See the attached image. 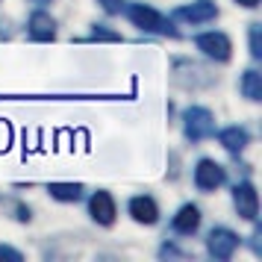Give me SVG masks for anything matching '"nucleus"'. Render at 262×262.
I'll use <instances>...</instances> for the list:
<instances>
[{
	"instance_id": "1",
	"label": "nucleus",
	"mask_w": 262,
	"mask_h": 262,
	"mask_svg": "<svg viewBox=\"0 0 262 262\" xmlns=\"http://www.w3.org/2000/svg\"><path fill=\"white\" fill-rule=\"evenodd\" d=\"M124 12L130 15V21L139 30L144 33H154V36H168V38H177V27L171 24V18H165L162 12H156L154 6H147V3H130V6H124Z\"/></svg>"
},
{
	"instance_id": "2",
	"label": "nucleus",
	"mask_w": 262,
	"mask_h": 262,
	"mask_svg": "<svg viewBox=\"0 0 262 262\" xmlns=\"http://www.w3.org/2000/svg\"><path fill=\"white\" fill-rule=\"evenodd\" d=\"M183 127L189 142H203L215 133V115L206 106H189L183 112Z\"/></svg>"
},
{
	"instance_id": "3",
	"label": "nucleus",
	"mask_w": 262,
	"mask_h": 262,
	"mask_svg": "<svg viewBox=\"0 0 262 262\" xmlns=\"http://www.w3.org/2000/svg\"><path fill=\"white\" fill-rule=\"evenodd\" d=\"M174 83L183 85V89L198 92V89H206V85L215 83V74H209L203 65H198V62L177 59L174 62Z\"/></svg>"
},
{
	"instance_id": "4",
	"label": "nucleus",
	"mask_w": 262,
	"mask_h": 262,
	"mask_svg": "<svg viewBox=\"0 0 262 262\" xmlns=\"http://www.w3.org/2000/svg\"><path fill=\"white\" fill-rule=\"evenodd\" d=\"M194 48L201 50L206 59H215V62H230L233 56V41L230 36L224 33H201V36H194Z\"/></svg>"
},
{
	"instance_id": "5",
	"label": "nucleus",
	"mask_w": 262,
	"mask_h": 262,
	"mask_svg": "<svg viewBox=\"0 0 262 262\" xmlns=\"http://www.w3.org/2000/svg\"><path fill=\"white\" fill-rule=\"evenodd\" d=\"M236 248H238V236L230 227H212V230H209V236H206V250H209L212 259H218V262L233 259Z\"/></svg>"
},
{
	"instance_id": "6",
	"label": "nucleus",
	"mask_w": 262,
	"mask_h": 262,
	"mask_svg": "<svg viewBox=\"0 0 262 262\" xmlns=\"http://www.w3.org/2000/svg\"><path fill=\"white\" fill-rule=\"evenodd\" d=\"M233 206H236L238 218H245V221H256L259 218V194H256V186L250 180L236 183V189H233Z\"/></svg>"
},
{
	"instance_id": "7",
	"label": "nucleus",
	"mask_w": 262,
	"mask_h": 262,
	"mask_svg": "<svg viewBox=\"0 0 262 262\" xmlns=\"http://www.w3.org/2000/svg\"><path fill=\"white\" fill-rule=\"evenodd\" d=\"M224 180H227V171H224V165H218L215 159H201V162L194 165V186L201 191L221 189Z\"/></svg>"
},
{
	"instance_id": "8",
	"label": "nucleus",
	"mask_w": 262,
	"mask_h": 262,
	"mask_svg": "<svg viewBox=\"0 0 262 262\" xmlns=\"http://www.w3.org/2000/svg\"><path fill=\"white\" fill-rule=\"evenodd\" d=\"M174 18L177 21H186V24H206V21H215L218 18V6H215L212 0H194V3L177 6L174 9Z\"/></svg>"
},
{
	"instance_id": "9",
	"label": "nucleus",
	"mask_w": 262,
	"mask_h": 262,
	"mask_svg": "<svg viewBox=\"0 0 262 262\" xmlns=\"http://www.w3.org/2000/svg\"><path fill=\"white\" fill-rule=\"evenodd\" d=\"M89 215L95 218L100 227H112L115 224V215H118V209H115V201H112V194L109 191H95L92 198H89Z\"/></svg>"
},
{
	"instance_id": "10",
	"label": "nucleus",
	"mask_w": 262,
	"mask_h": 262,
	"mask_svg": "<svg viewBox=\"0 0 262 262\" xmlns=\"http://www.w3.org/2000/svg\"><path fill=\"white\" fill-rule=\"evenodd\" d=\"M130 215L136 224H144V227H154L156 221H159V206H156V201L150 198V194H136V198H130Z\"/></svg>"
},
{
	"instance_id": "11",
	"label": "nucleus",
	"mask_w": 262,
	"mask_h": 262,
	"mask_svg": "<svg viewBox=\"0 0 262 262\" xmlns=\"http://www.w3.org/2000/svg\"><path fill=\"white\" fill-rule=\"evenodd\" d=\"M201 227V209L194 203H183L177 209V215L171 218V230L180 233V236H194Z\"/></svg>"
},
{
	"instance_id": "12",
	"label": "nucleus",
	"mask_w": 262,
	"mask_h": 262,
	"mask_svg": "<svg viewBox=\"0 0 262 262\" xmlns=\"http://www.w3.org/2000/svg\"><path fill=\"white\" fill-rule=\"evenodd\" d=\"M27 36L33 38V41H53L56 38V21L50 18L48 12H33L30 15V21H27Z\"/></svg>"
},
{
	"instance_id": "13",
	"label": "nucleus",
	"mask_w": 262,
	"mask_h": 262,
	"mask_svg": "<svg viewBox=\"0 0 262 262\" xmlns=\"http://www.w3.org/2000/svg\"><path fill=\"white\" fill-rule=\"evenodd\" d=\"M248 142H250V136H248L245 127H224V130L218 133V144L224 147L227 154H233V156L242 154V150L248 147Z\"/></svg>"
},
{
	"instance_id": "14",
	"label": "nucleus",
	"mask_w": 262,
	"mask_h": 262,
	"mask_svg": "<svg viewBox=\"0 0 262 262\" xmlns=\"http://www.w3.org/2000/svg\"><path fill=\"white\" fill-rule=\"evenodd\" d=\"M48 191L50 198L59 203H77L83 198V186L80 183H48Z\"/></svg>"
},
{
	"instance_id": "15",
	"label": "nucleus",
	"mask_w": 262,
	"mask_h": 262,
	"mask_svg": "<svg viewBox=\"0 0 262 262\" xmlns=\"http://www.w3.org/2000/svg\"><path fill=\"white\" fill-rule=\"evenodd\" d=\"M242 95L253 100V103H259L262 100V74L256 68H248V71L242 74Z\"/></svg>"
},
{
	"instance_id": "16",
	"label": "nucleus",
	"mask_w": 262,
	"mask_h": 262,
	"mask_svg": "<svg viewBox=\"0 0 262 262\" xmlns=\"http://www.w3.org/2000/svg\"><path fill=\"white\" fill-rule=\"evenodd\" d=\"M248 41H250V56L253 59H262V24H250Z\"/></svg>"
},
{
	"instance_id": "17",
	"label": "nucleus",
	"mask_w": 262,
	"mask_h": 262,
	"mask_svg": "<svg viewBox=\"0 0 262 262\" xmlns=\"http://www.w3.org/2000/svg\"><path fill=\"white\" fill-rule=\"evenodd\" d=\"M92 41H121V33L106 30L103 24H97L95 30H92Z\"/></svg>"
},
{
	"instance_id": "18",
	"label": "nucleus",
	"mask_w": 262,
	"mask_h": 262,
	"mask_svg": "<svg viewBox=\"0 0 262 262\" xmlns=\"http://www.w3.org/2000/svg\"><path fill=\"white\" fill-rule=\"evenodd\" d=\"M24 262V253L21 250H15V248H9V245H0V262Z\"/></svg>"
},
{
	"instance_id": "19",
	"label": "nucleus",
	"mask_w": 262,
	"mask_h": 262,
	"mask_svg": "<svg viewBox=\"0 0 262 262\" xmlns=\"http://www.w3.org/2000/svg\"><path fill=\"white\" fill-rule=\"evenodd\" d=\"M100 6H103L106 15H121L124 12V0H100Z\"/></svg>"
},
{
	"instance_id": "20",
	"label": "nucleus",
	"mask_w": 262,
	"mask_h": 262,
	"mask_svg": "<svg viewBox=\"0 0 262 262\" xmlns=\"http://www.w3.org/2000/svg\"><path fill=\"white\" fill-rule=\"evenodd\" d=\"M250 238H253V242H250V245H253V253L259 256V253H262V242H259V238H262V227H256V230H253V236H250Z\"/></svg>"
},
{
	"instance_id": "21",
	"label": "nucleus",
	"mask_w": 262,
	"mask_h": 262,
	"mask_svg": "<svg viewBox=\"0 0 262 262\" xmlns=\"http://www.w3.org/2000/svg\"><path fill=\"white\" fill-rule=\"evenodd\" d=\"M15 218H18V221H30V218H33V215H30V206H21V203H18V206H15Z\"/></svg>"
},
{
	"instance_id": "22",
	"label": "nucleus",
	"mask_w": 262,
	"mask_h": 262,
	"mask_svg": "<svg viewBox=\"0 0 262 262\" xmlns=\"http://www.w3.org/2000/svg\"><path fill=\"white\" fill-rule=\"evenodd\" d=\"M238 6H245V9H256L259 6V0H236Z\"/></svg>"
},
{
	"instance_id": "23",
	"label": "nucleus",
	"mask_w": 262,
	"mask_h": 262,
	"mask_svg": "<svg viewBox=\"0 0 262 262\" xmlns=\"http://www.w3.org/2000/svg\"><path fill=\"white\" fill-rule=\"evenodd\" d=\"M38 3H48V0H38Z\"/></svg>"
}]
</instances>
